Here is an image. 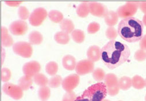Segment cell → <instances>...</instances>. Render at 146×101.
Listing matches in <instances>:
<instances>
[{"label": "cell", "instance_id": "cell-7", "mask_svg": "<svg viewBox=\"0 0 146 101\" xmlns=\"http://www.w3.org/2000/svg\"><path fill=\"white\" fill-rule=\"evenodd\" d=\"M13 51L17 55L24 58L31 57L33 53L31 44L25 42H19L15 43L13 46Z\"/></svg>", "mask_w": 146, "mask_h": 101}, {"label": "cell", "instance_id": "cell-1", "mask_svg": "<svg viewBox=\"0 0 146 101\" xmlns=\"http://www.w3.org/2000/svg\"><path fill=\"white\" fill-rule=\"evenodd\" d=\"M131 55L129 47L115 40L109 41L101 49V59L110 70L115 69L127 61Z\"/></svg>", "mask_w": 146, "mask_h": 101}, {"label": "cell", "instance_id": "cell-22", "mask_svg": "<svg viewBox=\"0 0 146 101\" xmlns=\"http://www.w3.org/2000/svg\"><path fill=\"white\" fill-rule=\"evenodd\" d=\"M33 80L32 77L24 75L20 78L19 81V86L23 91L28 90L32 85Z\"/></svg>", "mask_w": 146, "mask_h": 101}, {"label": "cell", "instance_id": "cell-2", "mask_svg": "<svg viewBox=\"0 0 146 101\" xmlns=\"http://www.w3.org/2000/svg\"><path fill=\"white\" fill-rule=\"evenodd\" d=\"M143 22L134 17L123 18L119 22L117 28L119 35L128 43H136L143 37Z\"/></svg>", "mask_w": 146, "mask_h": 101}, {"label": "cell", "instance_id": "cell-24", "mask_svg": "<svg viewBox=\"0 0 146 101\" xmlns=\"http://www.w3.org/2000/svg\"><path fill=\"white\" fill-rule=\"evenodd\" d=\"M119 84L120 88L122 90H128L132 86V79L129 77L124 76L120 78L119 80Z\"/></svg>", "mask_w": 146, "mask_h": 101}, {"label": "cell", "instance_id": "cell-4", "mask_svg": "<svg viewBox=\"0 0 146 101\" xmlns=\"http://www.w3.org/2000/svg\"><path fill=\"white\" fill-rule=\"evenodd\" d=\"M139 4V2H128L124 5L120 7L116 13L118 16L122 18L133 17L137 11Z\"/></svg>", "mask_w": 146, "mask_h": 101}, {"label": "cell", "instance_id": "cell-42", "mask_svg": "<svg viewBox=\"0 0 146 101\" xmlns=\"http://www.w3.org/2000/svg\"><path fill=\"white\" fill-rule=\"evenodd\" d=\"M143 24L146 26V15H144L143 17Z\"/></svg>", "mask_w": 146, "mask_h": 101}, {"label": "cell", "instance_id": "cell-35", "mask_svg": "<svg viewBox=\"0 0 146 101\" xmlns=\"http://www.w3.org/2000/svg\"><path fill=\"white\" fill-rule=\"evenodd\" d=\"M100 29V25L96 22H92L89 24L88 27V32L89 34H94Z\"/></svg>", "mask_w": 146, "mask_h": 101}, {"label": "cell", "instance_id": "cell-21", "mask_svg": "<svg viewBox=\"0 0 146 101\" xmlns=\"http://www.w3.org/2000/svg\"><path fill=\"white\" fill-rule=\"evenodd\" d=\"M89 3L88 2H83L78 5L76 12L79 17L85 18L89 15L90 13Z\"/></svg>", "mask_w": 146, "mask_h": 101}, {"label": "cell", "instance_id": "cell-19", "mask_svg": "<svg viewBox=\"0 0 146 101\" xmlns=\"http://www.w3.org/2000/svg\"><path fill=\"white\" fill-rule=\"evenodd\" d=\"M54 39L59 44H67L70 42V36L68 33L64 32H58L54 35Z\"/></svg>", "mask_w": 146, "mask_h": 101}, {"label": "cell", "instance_id": "cell-13", "mask_svg": "<svg viewBox=\"0 0 146 101\" xmlns=\"http://www.w3.org/2000/svg\"><path fill=\"white\" fill-rule=\"evenodd\" d=\"M89 8L90 13L93 16L98 17H105L108 12L107 8L104 5L97 2L89 3Z\"/></svg>", "mask_w": 146, "mask_h": 101}, {"label": "cell", "instance_id": "cell-40", "mask_svg": "<svg viewBox=\"0 0 146 101\" xmlns=\"http://www.w3.org/2000/svg\"><path fill=\"white\" fill-rule=\"evenodd\" d=\"M5 4L11 7H17L22 3L21 1H5Z\"/></svg>", "mask_w": 146, "mask_h": 101}, {"label": "cell", "instance_id": "cell-43", "mask_svg": "<svg viewBox=\"0 0 146 101\" xmlns=\"http://www.w3.org/2000/svg\"><path fill=\"white\" fill-rule=\"evenodd\" d=\"M102 101H111V100H108V99H104V100H103Z\"/></svg>", "mask_w": 146, "mask_h": 101}, {"label": "cell", "instance_id": "cell-44", "mask_svg": "<svg viewBox=\"0 0 146 101\" xmlns=\"http://www.w3.org/2000/svg\"><path fill=\"white\" fill-rule=\"evenodd\" d=\"M145 86L146 87V79H145Z\"/></svg>", "mask_w": 146, "mask_h": 101}, {"label": "cell", "instance_id": "cell-31", "mask_svg": "<svg viewBox=\"0 0 146 101\" xmlns=\"http://www.w3.org/2000/svg\"><path fill=\"white\" fill-rule=\"evenodd\" d=\"M62 78L60 75L53 76L48 82V85L51 88H58L62 83Z\"/></svg>", "mask_w": 146, "mask_h": 101}, {"label": "cell", "instance_id": "cell-36", "mask_svg": "<svg viewBox=\"0 0 146 101\" xmlns=\"http://www.w3.org/2000/svg\"><path fill=\"white\" fill-rule=\"evenodd\" d=\"M134 57L137 61H144L146 59V51L142 50L141 49L137 50L135 53Z\"/></svg>", "mask_w": 146, "mask_h": 101}, {"label": "cell", "instance_id": "cell-16", "mask_svg": "<svg viewBox=\"0 0 146 101\" xmlns=\"http://www.w3.org/2000/svg\"><path fill=\"white\" fill-rule=\"evenodd\" d=\"M1 43L3 46L6 47L12 46L13 43V40L9 35L8 29L3 26L1 27Z\"/></svg>", "mask_w": 146, "mask_h": 101}, {"label": "cell", "instance_id": "cell-41", "mask_svg": "<svg viewBox=\"0 0 146 101\" xmlns=\"http://www.w3.org/2000/svg\"><path fill=\"white\" fill-rule=\"evenodd\" d=\"M75 101H89L88 99L82 97L81 96H78L76 98Z\"/></svg>", "mask_w": 146, "mask_h": 101}, {"label": "cell", "instance_id": "cell-10", "mask_svg": "<svg viewBox=\"0 0 146 101\" xmlns=\"http://www.w3.org/2000/svg\"><path fill=\"white\" fill-rule=\"evenodd\" d=\"M9 30L13 35H23L28 30V25L27 23L23 20H16L10 24Z\"/></svg>", "mask_w": 146, "mask_h": 101}, {"label": "cell", "instance_id": "cell-46", "mask_svg": "<svg viewBox=\"0 0 146 101\" xmlns=\"http://www.w3.org/2000/svg\"><path fill=\"white\" fill-rule=\"evenodd\" d=\"M119 101H121V100H119Z\"/></svg>", "mask_w": 146, "mask_h": 101}, {"label": "cell", "instance_id": "cell-27", "mask_svg": "<svg viewBox=\"0 0 146 101\" xmlns=\"http://www.w3.org/2000/svg\"><path fill=\"white\" fill-rule=\"evenodd\" d=\"M48 17L50 19L55 23L61 22L63 20V14L59 11L52 10L48 13Z\"/></svg>", "mask_w": 146, "mask_h": 101}, {"label": "cell", "instance_id": "cell-5", "mask_svg": "<svg viewBox=\"0 0 146 101\" xmlns=\"http://www.w3.org/2000/svg\"><path fill=\"white\" fill-rule=\"evenodd\" d=\"M104 81L108 94L109 95L113 96L119 94L120 88L119 84V80L116 75L112 73L108 74L106 75Z\"/></svg>", "mask_w": 146, "mask_h": 101}, {"label": "cell", "instance_id": "cell-28", "mask_svg": "<svg viewBox=\"0 0 146 101\" xmlns=\"http://www.w3.org/2000/svg\"><path fill=\"white\" fill-rule=\"evenodd\" d=\"M132 86L134 88L140 90L145 87V80L139 75H135L132 79Z\"/></svg>", "mask_w": 146, "mask_h": 101}, {"label": "cell", "instance_id": "cell-32", "mask_svg": "<svg viewBox=\"0 0 146 101\" xmlns=\"http://www.w3.org/2000/svg\"><path fill=\"white\" fill-rule=\"evenodd\" d=\"M105 35L106 38L112 40H115L117 36L118 32L116 30V29L113 27V26H109V28H107L106 32H105Z\"/></svg>", "mask_w": 146, "mask_h": 101}, {"label": "cell", "instance_id": "cell-30", "mask_svg": "<svg viewBox=\"0 0 146 101\" xmlns=\"http://www.w3.org/2000/svg\"><path fill=\"white\" fill-rule=\"evenodd\" d=\"M106 74L105 71L100 68H97L93 71V77L97 82H101L105 79Z\"/></svg>", "mask_w": 146, "mask_h": 101}, {"label": "cell", "instance_id": "cell-29", "mask_svg": "<svg viewBox=\"0 0 146 101\" xmlns=\"http://www.w3.org/2000/svg\"><path fill=\"white\" fill-rule=\"evenodd\" d=\"M46 71L51 76L55 75L58 71V64L55 61H50L46 65Z\"/></svg>", "mask_w": 146, "mask_h": 101}, {"label": "cell", "instance_id": "cell-26", "mask_svg": "<svg viewBox=\"0 0 146 101\" xmlns=\"http://www.w3.org/2000/svg\"><path fill=\"white\" fill-rule=\"evenodd\" d=\"M38 95L40 99L42 101L47 100L51 96V90L47 86L40 87L38 90Z\"/></svg>", "mask_w": 146, "mask_h": 101}, {"label": "cell", "instance_id": "cell-9", "mask_svg": "<svg viewBox=\"0 0 146 101\" xmlns=\"http://www.w3.org/2000/svg\"><path fill=\"white\" fill-rule=\"evenodd\" d=\"M94 65L93 61L89 59L82 60L77 63L76 71L78 75L88 74L94 71Z\"/></svg>", "mask_w": 146, "mask_h": 101}, {"label": "cell", "instance_id": "cell-34", "mask_svg": "<svg viewBox=\"0 0 146 101\" xmlns=\"http://www.w3.org/2000/svg\"><path fill=\"white\" fill-rule=\"evenodd\" d=\"M1 81L4 82H8L11 78V72L8 68H3L1 73Z\"/></svg>", "mask_w": 146, "mask_h": 101}, {"label": "cell", "instance_id": "cell-14", "mask_svg": "<svg viewBox=\"0 0 146 101\" xmlns=\"http://www.w3.org/2000/svg\"><path fill=\"white\" fill-rule=\"evenodd\" d=\"M101 49L97 46H90L87 51V56L89 60L93 62L98 61L101 57Z\"/></svg>", "mask_w": 146, "mask_h": 101}, {"label": "cell", "instance_id": "cell-38", "mask_svg": "<svg viewBox=\"0 0 146 101\" xmlns=\"http://www.w3.org/2000/svg\"><path fill=\"white\" fill-rule=\"evenodd\" d=\"M139 46L141 50L146 51V35L143 36L142 39L140 40Z\"/></svg>", "mask_w": 146, "mask_h": 101}, {"label": "cell", "instance_id": "cell-39", "mask_svg": "<svg viewBox=\"0 0 146 101\" xmlns=\"http://www.w3.org/2000/svg\"><path fill=\"white\" fill-rule=\"evenodd\" d=\"M139 8L143 13L146 15V1L139 2Z\"/></svg>", "mask_w": 146, "mask_h": 101}, {"label": "cell", "instance_id": "cell-3", "mask_svg": "<svg viewBox=\"0 0 146 101\" xmlns=\"http://www.w3.org/2000/svg\"><path fill=\"white\" fill-rule=\"evenodd\" d=\"M107 94L108 91L105 83L98 82L89 87L81 96L88 99L89 101H102L105 99Z\"/></svg>", "mask_w": 146, "mask_h": 101}, {"label": "cell", "instance_id": "cell-33", "mask_svg": "<svg viewBox=\"0 0 146 101\" xmlns=\"http://www.w3.org/2000/svg\"><path fill=\"white\" fill-rule=\"evenodd\" d=\"M18 15L21 20H25L30 16L28 10L25 7H20L19 8Z\"/></svg>", "mask_w": 146, "mask_h": 101}, {"label": "cell", "instance_id": "cell-8", "mask_svg": "<svg viewBox=\"0 0 146 101\" xmlns=\"http://www.w3.org/2000/svg\"><path fill=\"white\" fill-rule=\"evenodd\" d=\"M3 90L5 94L15 100H19L23 96V90L19 85L7 82L3 86Z\"/></svg>", "mask_w": 146, "mask_h": 101}, {"label": "cell", "instance_id": "cell-25", "mask_svg": "<svg viewBox=\"0 0 146 101\" xmlns=\"http://www.w3.org/2000/svg\"><path fill=\"white\" fill-rule=\"evenodd\" d=\"M33 81L40 87L46 86L47 84H48L49 82L47 77L41 73H39L33 77Z\"/></svg>", "mask_w": 146, "mask_h": 101}, {"label": "cell", "instance_id": "cell-12", "mask_svg": "<svg viewBox=\"0 0 146 101\" xmlns=\"http://www.w3.org/2000/svg\"><path fill=\"white\" fill-rule=\"evenodd\" d=\"M41 69L40 64L36 61H31L26 63L23 67V71L25 75L34 77L39 74Z\"/></svg>", "mask_w": 146, "mask_h": 101}, {"label": "cell", "instance_id": "cell-6", "mask_svg": "<svg viewBox=\"0 0 146 101\" xmlns=\"http://www.w3.org/2000/svg\"><path fill=\"white\" fill-rule=\"evenodd\" d=\"M47 11L42 7L35 9L30 15L29 21L31 25L34 26H40L47 16Z\"/></svg>", "mask_w": 146, "mask_h": 101}, {"label": "cell", "instance_id": "cell-45", "mask_svg": "<svg viewBox=\"0 0 146 101\" xmlns=\"http://www.w3.org/2000/svg\"><path fill=\"white\" fill-rule=\"evenodd\" d=\"M145 101H146V95H145Z\"/></svg>", "mask_w": 146, "mask_h": 101}, {"label": "cell", "instance_id": "cell-15", "mask_svg": "<svg viewBox=\"0 0 146 101\" xmlns=\"http://www.w3.org/2000/svg\"><path fill=\"white\" fill-rule=\"evenodd\" d=\"M62 65L64 68L68 71H72L76 69L77 63L74 56L70 55H66L62 59Z\"/></svg>", "mask_w": 146, "mask_h": 101}, {"label": "cell", "instance_id": "cell-23", "mask_svg": "<svg viewBox=\"0 0 146 101\" xmlns=\"http://www.w3.org/2000/svg\"><path fill=\"white\" fill-rule=\"evenodd\" d=\"M71 38L76 43H82L85 40V35L83 30L81 29H75L71 33Z\"/></svg>", "mask_w": 146, "mask_h": 101}, {"label": "cell", "instance_id": "cell-17", "mask_svg": "<svg viewBox=\"0 0 146 101\" xmlns=\"http://www.w3.org/2000/svg\"><path fill=\"white\" fill-rule=\"evenodd\" d=\"M28 39L29 43L32 45H39L43 40L42 35L39 32L36 30H33L29 33Z\"/></svg>", "mask_w": 146, "mask_h": 101}, {"label": "cell", "instance_id": "cell-20", "mask_svg": "<svg viewBox=\"0 0 146 101\" xmlns=\"http://www.w3.org/2000/svg\"><path fill=\"white\" fill-rule=\"evenodd\" d=\"M60 28L63 32L67 33H72L74 29V24L73 22L69 19L65 18L62 20L60 24Z\"/></svg>", "mask_w": 146, "mask_h": 101}, {"label": "cell", "instance_id": "cell-37", "mask_svg": "<svg viewBox=\"0 0 146 101\" xmlns=\"http://www.w3.org/2000/svg\"><path fill=\"white\" fill-rule=\"evenodd\" d=\"M77 96L74 92H67L63 96V101H75Z\"/></svg>", "mask_w": 146, "mask_h": 101}, {"label": "cell", "instance_id": "cell-18", "mask_svg": "<svg viewBox=\"0 0 146 101\" xmlns=\"http://www.w3.org/2000/svg\"><path fill=\"white\" fill-rule=\"evenodd\" d=\"M104 19L106 25L109 26H113L117 23L119 16L116 12L113 11H110L108 12Z\"/></svg>", "mask_w": 146, "mask_h": 101}, {"label": "cell", "instance_id": "cell-11", "mask_svg": "<svg viewBox=\"0 0 146 101\" xmlns=\"http://www.w3.org/2000/svg\"><path fill=\"white\" fill-rule=\"evenodd\" d=\"M80 81V77L78 74H71L63 80L62 87L67 92L72 91L78 86Z\"/></svg>", "mask_w": 146, "mask_h": 101}]
</instances>
